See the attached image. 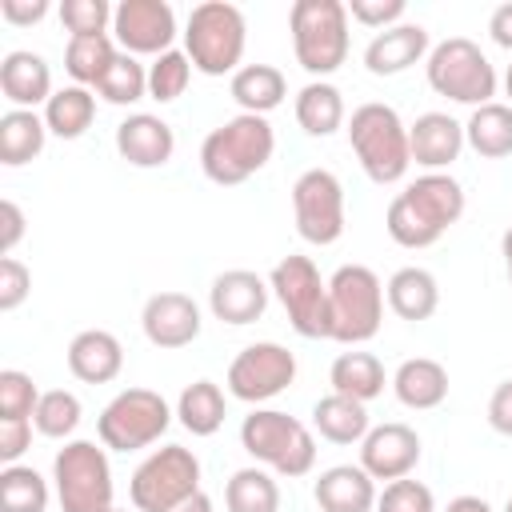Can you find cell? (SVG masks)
Segmentation results:
<instances>
[{"label": "cell", "mask_w": 512, "mask_h": 512, "mask_svg": "<svg viewBox=\"0 0 512 512\" xmlns=\"http://www.w3.org/2000/svg\"><path fill=\"white\" fill-rule=\"evenodd\" d=\"M432 52L428 44V28L424 24H392L384 32H376L364 48V68L372 76H400L412 64H420Z\"/></svg>", "instance_id": "21"}, {"label": "cell", "mask_w": 512, "mask_h": 512, "mask_svg": "<svg viewBox=\"0 0 512 512\" xmlns=\"http://www.w3.org/2000/svg\"><path fill=\"white\" fill-rule=\"evenodd\" d=\"M48 480L28 464H4L0 472V512H48Z\"/></svg>", "instance_id": "37"}, {"label": "cell", "mask_w": 512, "mask_h": 512, "mask_svg": "<svg viewBox=\"0 0 512 512\" xmlns=\"http://www.w3.org/2000/svg\"><path fill=\"white\" fill-rule=\"evenodd\" d=\"M40 396L44 392L32 384L28 372H20V368H4L0 372V416L4 420H32Z\"/></svg>", "instance_id": "41"}, {"label": "cell", "mask_w": 512, "mask_h": 512, "mask_svg": "<svg viewBox=\"0 0 512 512\" xmlns=\"http://www.w3.org/2000/svg\"><path fill=\"white\" fill-rule=\"evenodd\" d=\"M312 496L320 512H376V480L360 464H332L316 476Z\"/></svg>", "instance_id": "22"}, {"label": "cell", "mask_w": 512, "mask_h": 512, "mask_svg": "<svg viewBox=\"0 0 512 512\" xmlns=\"http://www.w3.org/2000/svg\"><path fill=\"white\" fill-rule=\"evenodd\" d=\"M32 420H4L0 416V460L4 464H16L24 452H28V444H32Z\"/></svg>", "instance_id": "46"}, {"label": "cell", "mask_w": 512, "mask_h": 512, "mask_svg": "<svg viewBox=\"0 0 512 512\" xmlns=\"http://www.w3.org/2000/svg\"><path fill=\"white\" fill-rule=\"evenodd\" d=\"M488 424L500 436H512V376L492 388V396H488Z\"/></svg>", "instance_id": "47"}, {"label": "cell", "mask_w": 512, "mask_h": 512, "mask_svg": "<svg viewBox=\"0 0 512 512\" xmlns=\"http://www.w3.org/2000/svg\"><path fill=\"white\" fill-rule=\"evenodd\" d=\"M384 284L368 264H340L328 276V340L364 344L380 332Z\"/></svg>", "instance_id": "7"}, {"label": "cell", "mask_w": 512, "mask_h": 512, "mask_svg": "<svg viewBox=\"0 0 512 512\" xmlns=\"http://www.w3.org/2000/svg\"><path fill=\"white\" fill-rule=\"evenodd\" d=\"M416 464H420V436H416V428H408L400 420L376 424L360 440V468L372 480H388V484L404 480V476H412Z\"/></svg>", "instance_id": "16"}, {"label": "cell", "mask_w": 512, "mask_h": 512, "mask_svg": "<svg viewBox=\"0 0 512 512\" xmlns=\"http://www.w3.org/2000/svg\"><path fill=\"white\" fill-rule=\"evenodd\" d=\"M328 384H332V392L368 404V400H376L384 392L388 376H384L380 356H372V352H340L332 360V368H328Z\"/></svg>", "instance_id": "31"}, {"label": "cell", "mask_w": 512, "mask_h": 512, "mask_svg": "<svg viewBox=\"0 0 512 512\" xmlns=\"http://www.w3.org/2000/svg\"><path fill=\"white\" fill-rule=\"evenodd\" d=\"M376 512H436V496L428 484L404 476L384 484V492L376 496Z\"/></svg>", "instance_id": "43"}, {"label": "cell", "mask_w": 512, "mask_h": 512, "mask_svg": "<svg viewBox=\"0 0 512 512\" xmlns=\"http://www.w3.org/2000/svg\"><path fill=\"white\" fill-rule=\"evenodd\" d=\"M228 88H232V100L240 104V112H248V116H268L288 96V80L276 64H244Z\"/></svg>", "instance_id": "28"}, {"label": "cell", "mask_w": 512, "mask_h": 512, "mask_svg": "<svg viewBox=\"0 0 512 512\" xmlns=\"http://www.w3.org/2000/svg\"><path fill=\"white\" fill-rule=\"evenodd\" d=\"M500 256H504V272H508V284H512V224H508V232L500 236Z\"/></svg>", "instance_id": "53"}, {"label": "cell", "mask_w": 512, "mask_h": 512, "mask_svg": "<svg viewBox=\"0 0 512 512\" xmlns=\"http://www.w3.org/2000/svg\"><path fill=\"white\" fill-rule=\"evenodd\" d=\"M292 216L300 240L328 248L344 236V184L328 168H308L292 184Z\"/></svg>", "instance_id": "13"}, {"label": "cell", "mask_w": 512, "mask_h": 512, "mask_svg": "<svg viewBox=\"0 0 512 512\" xmlns=\"http://www.w3.org/2000/svg\"><path fill=\"white\" fill-rule=\"evenodd\" d=\"M504 512H512V496H508V504H504Z\"/></svg>", "instance_id": "55"}, {"label": "cell", "mask_w": 512, "mask_h": 512, "mask_svg": "<svg viewBox=\"0 0 512 512\" xmlns=\"http://www.w3.org/2000/svg\"><path fill=\"white\" fill-rule=\"evenodd\" d=\"M228 512H280V484L268 468H236L224 484Z\"/></svg>", "instance_id": "35"}, {"label": "cell", "mask_w": 512, "mask_h": 512, "mask_svg": "<svg viewBox=\"0 0 512 512\" xmlns=\"http://www.w3.org/2000/svg\"><path fill=\"white\" fill-rule=\"evenodd\" d=\"M464 216V188L448 172H424L392 196L384 228L400 248H432Z\"/></svg>", "instance_id": "1"}, {"label": "cell", "mask_w": 512, "mask_h": 512, "mask_svg": "<svg viewBox=\"0 0 512 512\" xmlns=\"http://www.w3.org/2000/svg\"><path fill=\"white\" fill-rule=\"evenodd\" d=\"M288 32L296 64L324 80L348 60V4L344 0H296L288 8Z\"/></svg>", "instance_id": "6"}, {"label": "cell", "mask_w": 512, "mask_h": 512, "mask_svg": "<svg viewBox=\"0 0 512 512\" xmlns=\"http://www.w3.org/2000/svg\"><path fill=\"white\" fill-rule=\"evenodd\" d=\"M268 288L280 300L288 324L304 340H328V280L312 256H284L268 272Z\"/></svg>", "instance_id": "10"}, {"label": "cell", "mask_w": 512, "mask_h": 512, "mask_svg": "<svg viewBox=\"0 0 512 512\" xmlns=\"http://www.w3.org/2000/svg\"><path fill=\"white\" fill-rule=\"evenodd\" d=\"M112 32L128 56H160L176 40V12L168 0H120L112 12Z\"/></svg>", "instance_id": "15"}, {"label": "cell", "mask_w": 512, "mask_h": 512, "mask_svg": "<svg viewBox=\"0 0 512 512\" xmlns=\"http://www.w3.org/2000/svg\"><path fill=\"white\" fill-rule=\"evenodd\" d=\"M348 144L372 184H396V180H404V172L412 164L408 124L400 120V112L392 104H380V100L352 108Z\"/></svg>", "instance_id": "3"}, {"label": "cell", "mask_w": 512, "mask_h": 512, "mask_svg": "<svg viewBox=\"0 0 512 512\" xmlns=\"http://www.w3.org/2000/svg\"><path fill=\"white\" fill-rule=\"evenodd\" d=\"M240 444L256 464L284 480H300L316 468V436L280 408H252L240 424Z\"/></svg>", "instance_id": "4"}, {"label": "cell", "mask_w": 512, "mask_h": 512, "mask_svg": "<svg viewBox=\"0 0 512 512\" xmlns=\"http://www.w3.org/2000/svg\"><path fill=\"white\" fill-rule=\"evenodd\" d=\"M464 140L476 156L484 160H504L512 156V104H480L472 108L464 124Z\"/></svg>", "instance_id": "32"}, {"label": "cell", "mask_w": 512, "mask_h": 512, "mask_svg": "<svg viewBox=\"0 0 512 512\" xmlns=\"http://www.w3.org/2000/svg\"><path fill=\"white\" fill-rule=\"evenodd\" d=\"M0 92L4 100H12V108H32L36 104H48L52 100V68L40 52H28V48H16L0 60Z\"/></svg>", "instance_id": "23"}, {"label": "cell", "mask_w": 512, "mask_h": 512, "mask_svg": "<svg viewBox=\"0 0 512 512\" xmlns=\"http://www.w3.org/2000/svg\"><path fill=\"white\" fill-rule=\"evenodd\" d=\"M296 124L308 132V136H332L348 124V112H344V92L328 80H312L296 92Z\"/></svg>", "instance_id": "29"}, {"label": "cell", "mask_w": 512, "mask_h": 512, "mask_svg": "<svg viewBox=\"0 0 512 512\" xmlns=\"http://www.w3.org/2000/svg\"><path fill=\"white\" fill-rule=\"evenodd\" d=\"M488 36L512 52V4H500L492 16H488Z\"/></svg>", "instance_id": "50"}, {"label": "cell", "mask_w": 512, "mask_h": 512, "mask_svg": "<svg viewBox=\"0 0 512 512\" xmlns=\"http://www.w3.org/2000/svg\"><path fill=\"white\" fill-rule=\"evenodd\" d=\"M20 240H24V212L16 200H0V252L12 256Z\"/></svg>", "instance_id": "49"}, {"label": "cell", "mask_w": 512, "mask_h": 512, "mask_svg": "<svg viewBox=\"0 0 512 512\" xmlns=\"http://www.w3.org/2000/svg\"><path fill=\"white\" fill-rule=\"evenodd\" d=\"M80 396L76 392H68V388H52V392H44L40 396V404H36V412H32V424H36V432L40 436H48V440H68L76 428H80Z\"/></svg>", "instance_id": "38"}, {"label": "cell", "mask_w": 512, "mask_h": 512, "mask_svg": "<svg viewBox=\"0 0 512 512\" xmlns=\"http://www.w3.org/2000/svg\"><path fill=\"white\" fill-rule=\"evenodd\" d=\"M112 512H128V508H112Z\"/></svg>", "instance_id": "56"}, {"label": "cell", "mask_w": 512, "mask_h": 512, "mask_svg": "<svg viewBox=\"0 0 512 512\" xmlns=\"http://www.w3.org/2000/svg\"><path fill=\"white\" fill-rule=\"evenodd\" d=\"M192 492H200V460L184 444L156 448L128 480V496L136 512H168Z\"/></svg>", "instance_id": "12"}, {"label": "cell", "mask_w": 512, "mask_h": 512, "mask_svg": "<svg viewBox=\"0 0 512 512\" xmlns=\"http://www.w3.org/2000/svg\"><path fill=\"white\" fill-rule=\"evenodd\" d=\"M96 92H100L108 104L128 108V104H136V100L148 96V68H144L136 56L120 52V56L112 60V68L104 72V80L96 84Z\"/></svg>", "instance_id": "39"}, {"label": "cell", "mask_w": 512, "mask_h": 512, "mask_svg": "<svg viewBox=\"0 0 512 512\" xmlns=\"http://www.w3.org/2000/svg\"><path fill=\"white\" fill-rule=\"evenodd\" d=\"M392 392L412 412L440 408L448 400V368L432 356H412L392 372Z\"/></svg>", "instance_id": "25"}, {"label": "cell", "mask_w": 512, "mask_h": 512, "mask_svg": "<svg viewBox=\"0 0 512 512\" xmlns=\"http://www.w3.org/2000/svg\"><path fill=\"white\" fill-rule=\"evenodd\" d=\"M424 72H428V88L436 96L456 100V104L480 108V104H492V96H496V68L480 52V44L468 40V36L440 40L428 52Z\"/></svg>", "instance_id": "8"}, {"label": "cell", "mask_w": 512, "mask_h": 512, "mask_svg": "<svg viewBox=\"0 0 512 512\" xmlns=\"http://www.w3.org/2000/svg\"><path fill=\"white\" fill-rule=\"evenodd\" d=\"M464 124L452 120L448 112H424L408 124V148H412V160L428 172H444L452 160H460L464 152Z\"/></svg>", "instance_id": "20"}, {"label": "cell", "mask_w": 512, "mask_h": 512, "mask_svg": "<svg viewBox=\"0 0 512 512\" xmlns=\"http://www.w3.org/2000/svg\"><path fill=\"white\" fill-rule=\"evenodd\" d=\"M92 120H96V96H92V88L68 84V88H56L52 100L44 104V124L60 140H80L92 128Z\"/></svg>", "instance_id": "33"}, {"label": "cell", "mask_w": 512, "mask_h": 512, "mask_svg": "<svg viewBox=\"0 0 512 512\" xmlns=\"http://www.w3.org/2000/svg\"><path fill=\"white\" fill-rule=\"evenodd\" d=\"M44 140H48V124L32 108H8L0 116V164L4 168H20L36 160L44 152Z\"/></svg>", "instance_id": "30"}, {"label": "cell", "mask_w": 512, "mask_h": 512, "mask_svg": "<svg viewBox=\"0 0 512 512\" xmlns=\"http://www.w3.org/2000/svg\"><path fill=\"white\" fill-rule=\"evenodd\" d=\"M504 92H508V100H512V64H508V72H504Z\"/></svg>", "instance_id": "54"}, {"label": "cell", "mask_w": 512, "mask_h": 512, "mask_svg": "<svg viewBox=\"0 0 512 512\" xmlns=\"http://www.w3.org/2000/svg\"><path fill=\"white\" fill-rule=\"evenodd\" d=\"M268 296H272V288H268L264 276H256L248 268H228V272H220L212 280L208 308H212V316L220 324H236L240 328V324H252V320L264 316Z\"/></svg>", "instance_id": "18"}, {"label": "cell", "mask_w": 512, "mask_h": 512, "mask_svg": "<svg viewBox=\"0 0 512 512\" xmlns=\"http://www.w3.org/2000/svg\"><path fill=\"white\" fill-rule=\"evenodd\" d=\"M116 56H120V48L112 44V36H68L64 72L72 76V84L96 88L104 80V72L112 68Z\"/></svg>", "instance_id": "36"}, {"label": "cell", "mask_w": 512, "mask_h": 512, "mask_svg": "<svg viewBox=\"0 0 512 512\" xmlns=\"http://www.w3.org/2000/svg\"><path fill=\"white\" fill-rule=\"evenodd\" d=\"M296 380V356L276 340H256L228 364V392L244 404H264Z\"/></svg>", "instance_id": "14"}, {"label": "cell", "mask_w": 512, "mask_h": 512, "mask_svg": "<svg viewBox=\"0 0 512 512\" xmlns=\"http://www.w3.org/2000/svg\"><path fill=\"white\" fill-rule=\"evenodd\" d=\"M172 408L160 392L152 388H124L116 392L100 420H96V432H100V444L112 448V452H140L148 444H156L168 424H172Z\"/></svg>", "instance_id": "11"}, {"label": "cell", "mask_w": 512, "mask_h": 512, "mask_svg": "<svg viewBox=\"0 0 512 512\" xmlns=\"http://www.w3.org/2000/svg\"><path fill=\"white\" fill-rule=\"evenodd\" d=\"M384 300L400 320L420 324L440 308V284H436V276L428 268H416V264L412 268H396L388 276V284H384Z\"/></svg>", "instance_id": "26"}, {"label": "cell", "mask_w": 512, "mask_h": 512, "mask_svg": "<svg viewBox=\"0 0 512 512\" xmlns=\"http://www.w3.org/2000/svg\"><path fill=\"white\" fill-rule=\"evenodd\" d=\"M404 0H348V16L364 28H392V24H404Z\"/></svg>", "instance_id": "44"}, {"label": "cell", "mask_w": 512, "mask_h": 512, "mask_svg": "<svg viewBox=\"0 0 512 512\" xmlns=\"http://www.w3.org/2000/svg\"><path fill=\"white\" fill-rule=\"evenodd\" d=\"M124 368V348L104 328H84L68 344V372L84 384H108Z\"/></svg>", "instance_id": "24"}, {"label": "cell", "mask_w": 512, "mask_h": 512, "mask_svg": "<svg viewBox=\"0 0 512 512\" xmlns=\"http://www.w3.org/2000/svg\"><path fill=\"white\" fill-rule=\"evenodd\" d=\"M276 152V132L268 124V116H232L220 128H212L200 144V168L212 184L232 188L244 184L248 176H256Z\"/></svg>", "instance_id": "2"}, {"label": "cell", "mask_w": 512, "mask_h": 512, "mask_svg": "<svg viewBox=\"0 0 512 512\" xmlns=\"http://www.w3.org/2000/svg\"><path fill=\"white\" fill-rule=\"evenodd\" d=\"M200 324H204L200 304L188 292H156L144 300V312H140V328H144L148 344L164 348V352L188 348L200 336Z\"/></svg>", "instance_id": "17"}, {"label": "cell", "mask_w": 512, "mask_h": 512, "mask_svg": "<svg viewBox=\"0 0 512 512\" xmlns=\"http://www.w3.org/2000/svg\"><path fill=\"white\" fill-rule=\"evenodd\" d=\"M168 512H212V496L200 488V492H192L188 500H180L176 508H168Z\"/></svg>", "instance_id": "51"}, {"label": "cell", "mask_w": 512, "mask_h": 512, "mask_svg": "<svg viewBox=\"0 0 512 512\" xmlns=\"http://www.w3.org/2000/svg\"><path fill=\"white\" fill-rule=\"evenodd\" d=\"M244 44H248V24L244 12L228 0H204L188 12L184 24V52L196 72L204 76H236L244 64Z\"/></svg>", "instance_id": "5"}, {"label": "cell", "mask_w": 512, "mask_h": 512, "mask_svg": "<svg viewBox=\"0 0 512 512\" xmlns=\"http://www.w3.org/2000/svg\"><path fill=\"white\" fill-rule=\"evenodd\" d=\"M188 80H192V60L180 48H168V52H160L148 64V96L160 100V104L180 100L184 88H188Z\"/></svg>", "instance_id": "40"}, {"label": "cell", "mask_w": 512, "mask_h": 512, "mask_svg": "<svg viewBox=\"0 0 512 512\" xmlns=\"http://www.w3.org/2000/svg\"><path fill=\"white\" fill-rule=\"evenodd\" d=\"M32 292V272L16 256L0 260V312H16Z\"/></svg>", "instance_id": "45"}, {"label": "cell", "mask_w": 512, "mask_h": 512, "mask_svg": "<svg viewBox=\"0 0 512 512\" xmlns=\"http://www.w3.org/2000/svg\"><path fill=\"white\" fill-rule=\"evenodd\" d=\"M116 152L132 168H160L176 152V132L152 112H132L116 124Z\"/></svg>", "instance_id": "19"}, {"label": "cell", "mask_w": 512, "mask_h": 512, "mask_svg": "<svg viewBox=\"0 0 512 512\" xmlns=\"http://www.w3.org/2000/svg\"><path fill=\"white\" fill-rule=\"evenodd\" d=\"M312 428L328 440V444H360L372 428L368 420V408L352 396H340V392H328L312 404Z\"/></svg>", "instance_id": "27"}, {"label": "cell", "mask_w": 512, "mask_h": 512, "mask_svg": "<svg viewBox=\"0 0 512 512\" xmlns=\"http://www.w3.org/2000/svg\"><path fill=\"white\" fill-rule=\"evenodd\" d=\"M444 512H492V504L480 496H456V500H448Z\"/></svg>", "instance_id": "52"}, {"label": "cell", "mask_w": 512, "mask_h": 512, "mask_svg": "<svg viewBox=\"0 0 512 512\" xmlns=\"http://www.w3.org/2000/svg\"><path fill=\"white\" fill-rule=\"evenodd\" d=\"M60 512H112V464L96 440H68L52 460Z\"/></svg>", "instance_id": "9"}, {"label": "cell", "mask_w": 512, "mask_h": 512, "mask_svg": "<svg viewBox=\"0 0 512 512\" xmlns=\"http://www.w3.org/2000/svg\"><path fill=\"white\" fill-rule=\"evenodd\" d=\"M48 0H0V16L8 20V24H16V28H32V24H40L44 16H48Z\"/></svg>", "instance_id": "48"}, {"label": "cell", "mask_w": 512, "mask_h": 512, "mask_svg": "<svg viewBox=\"0 0 512 512\" xmlns=\"http://www.w3.org/2000/svg\"><path fill=\"white\" fill-rule=\"evenodd\" d=\"M224 416H228V400H224L220 384H212V380L188 384V388L180 392V400H176V420H180L192 436H212V432H220Z\"/></svg>", "instance_id": "34"}, {"label": "cell", "mask_w": 512, "mask_h": 512, "mask_svg": "<svg viewBox=\"0 0 512 512\" xmlns=\"http://www.w3.org/2000/svg\"><path fill=\"white\" fill-rule=\"evenodd\" d=\"M112 12L116 8H108V0H64L60 4V24L72 36H108Z\"/></svg>", "instance_id": "42"}]
</instances>
